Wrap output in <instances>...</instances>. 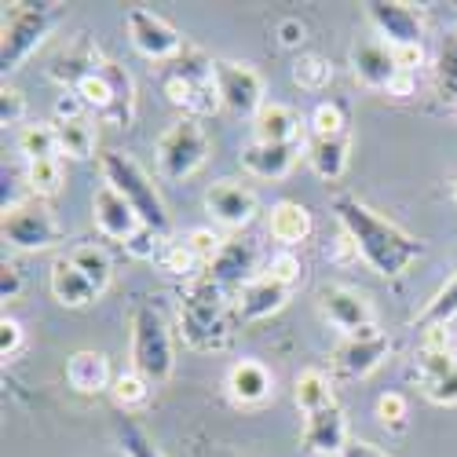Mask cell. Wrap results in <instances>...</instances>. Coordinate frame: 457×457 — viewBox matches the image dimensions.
I'll use <instances>...</instances> for the list:
<instances>
[{"mask_svg":"<svg viewBox=\"0 0 457 457\" xmlns=\"http://www.w3.org/2000/svg\"><path fill=\"white\" fill-rule=\"evenodd\" d=\"M333 212H337L340 227H345L352 249L370 263V271H377L380 278L406 275L410 263L421 260V253H425L421 238H413V235L403 231L399 223L377 216L355 195H337L333 198Z\"/></svg>","mask_w":457,"mask_h":457,"instance_id":"6da1fadb","label":"cell"},{"mask_svg":"<svg viewBox=\"0 0 457 457\" xmlns=\"http://www.w3.org/2000/svg\"><path fill=\"white\" fill-rule=\"evenodd\" d=\"M165 96L172 106L183 110V118H209V113H216L223 106L216 92V59L187 45L165 70Z\"/></svg>","mask_w":457,"mask_h":457,"instance_id":"7a4b0ae2","label":"cell"},{"mask_svg":"<svg viewBox=\"0 0 457 457\" xmlns=\"http://www.w3.org/2000/svg\"><path fill=\"white\" fill-rule=\"evenodd\" d=\"M179 337L195 352H220L227 345V293L205 275L190 282L179 300Z\"/></svg>","mask_w":457,"mask_h":457,"instance_id":"3957f363","label":"cell"},{"mask_svg":"<svg viewBox=\"0 0 457 457\" xmlns=\"http://www.w3.org/2000/svg\"><path fill=\"white\" fill-rule=\"evenodd\" d=\"M4 33H0V70H19L62 19V4H4Z\"/></svg>","mask_w":457,"mask_h":457,"instance_id":"277c9868","label":"cell"},{"mask_svg":"<svg viewBox=\"0 0 457 457\" xmlns=\"http://www.w3.org/2000/svg\"><path fill=\"white\" fill-rule=\"evenodd\" d=\"M103 176H106V183L136 209V216L143 220L146 231L169 238L172 220H169V212H165V202H162V195L154 190V183H150V176H146L129 154H121V150H106V154H103Z\"/></svg>","mask_w":457,"mask_h":457,"instance_id":"5b68a950","label":"cell"},{"mask_svg":"<svg viewBox=\"0 0 457 457\" xmlns=\"http://www.w3.org/2000/svg\"><path fill=\"white\" fill-rule=\"evenodd\" d=\"M172 333L154 303H136L132 312V370L150 385H165L172 377Z\"/></svg>","mask_w":457,"mask_h":457,"instance_id":"8992f818","label":"cell"},{"mask_svg":"<svg viewBox=\"0 0 457 457\" xmlns=\"http://www.w3.org/2000/svg\"><path fill=\"white\" fill-rule=\"evenodd\" d=\"M78 99L85 103V110L92 113L96 121H106V125H125L132 121L136 113V88H132V78L129 70L103 59V66L92 73L88 81H81L78 88Z\"/></svg>","mask_w":457,"mask_h":457,"instance_id":"52a82bcc","label":"cell"},{"mask_svg":"<svg viewBox=\"0 0 457 457\" xmlns=\"http://www.w3.org/2000/svg\"><path fill=\"white\" fill-rule=\"evenodd\" d=\"M417 385L436 406H457V355L450 352L446 326H428L417 348Z\"/></svg>","mask_w":457,"mask_h":457,"instance_id":"ba28073f","label":"cell"},{"mask_svg":"<svg viewBox=\"0 0 457 457\" xmlns=\"http://www.w3.org/2000/svg\"><path fill=\"white\" fill-rule=\"evenodd\" d=\"M4 242L12 249H22V253H41V249H52L59 238H62V227L59 220L52 216L48 202L41 198H22V202H12L4 209Z\"/></svg>","mask_w":457,"mask_h":457,"instance_id":"9c48e42d","label":"cell"},{"mask_svg":"<svg viewBox=\"0 0 457 457\" xmlns=\"http://www.w3.org/2000/svg\"><path fill=\"white\" fill-rule=\"evenodd\" d=\"M205 158H209V136L198 125V118H179L158 139V169L165 179L195 176L205 165Z\"/></svg>","mask_w":457,"mask_h":457,"instance_id":"30bf717a","label":"cell"},{"mask_svg":"<svg viewBox=\"0 0 457 457\" xmlns=\"http://www.w3.org/2000/svg\"><path fill=\"white\" fill-rule=\"evenodd\" d=\"M319 312L333 329H340L345 337H373V333H380L370 300L352 286H322L319 289Z\"/></svg>","mask_w":457,"mask_h":457,"instance_id":"8fae6325","label":"cell"},{"mask_svg":"<svg viewBox=\"0 0 457 457\" xmlns=\"http://www.w3.org/2000/svg\"><path fill=\"white\" fill-rule=\"evenodd\" d=\"M216 92L220 103L238 113V118H256L263 99V78L249 62H231V59H216Z\"/></svg>","mask_w":457,"mask_h":457,"instance_id":"7c38bea8","label":"cell"},{"mask_svg":"<svg viewBox=\"0 0 457 457\" xmlns=\"http://www.w3.org/2000/svg\"><path fill=\"white\" fill-rule=\"evenodd\" d=\"M129 41L139 55L154 59V62H172L187 48L179 29L150 8H132L129 12Z\"/></svg>","mask_w":457,"mask_h":457,"instance_id":"4fadbf2b","label":"cell"},{"mask_svg":"<svg viewBox=\"0 0 457 457\" xmlns=\"http://www.w3.org/2000/svg\"><path fill=\"white\" fill-rule=\"evenodd\" d=\"M366 19L370 26L385 37V45L392 52H410V48H421V37H425V22L410 4H395V0H370L366 4Z\"/></svg>","mask_w":457,"mask_h":457,"instance_id":"5bb4252c","label":"cell"},{"mask_svg":"<svg viewBox=\"0 0 457 457\" xmlns=\"http://www.w3.org/2000/svg\"><path fill=\"white\" fill-rule=\"evenodd\" d=\"M256 256H260V245L253 238H227L220 245V253L205 263V278L216 282L223 293L227 289H242L245 282H253Z\"/></svg>","mask_w":457,"mask_h":457,"instance_id":"9a60e30c","label":"cell"},{"mask_svg":"<svg viewBox=\"0 0 457 457\" xmlns=\"http://www.w3.org/2000/svg\"><path fill=\"white\" fill-rule=\"evenodd\" d=\"M92 220H96V231L103 238L121 242V245H129L143 231V220L136 216V209L110 183H103L96 195H92Z\"/></svg>","mask_w":457,"mask_h":457,"instance_id":"2e32d148","label":"cell"},{"mask_svg":"<svg viewBox=\"0 0 457 457\" xmlns=\"http://www.w3.org/2000/svg\"><path fill=\"white\" fill-rule=\"evenodd\" d=\"M392 352V340L385 333H373V337H345V345L333 352V370L348 380H362L370 377L380 362L388 359Z\"/></svg>","mask_w":457,"mask_h":457,"instance_id":"e0dca14e","label":"cell"},{"mask_svg":"<svg viewBox=\"0 0 457 457\" xmlns=\"http://www.w3.org/2000/svg\"><path fill=\"white\" fill-rule=\"evenodd\" d=\"M348 421H345V410L337 403L315 413H303V446L319 457H340L348 446Z\"/></svg>","mask_w":457,"mask_h":457,"instance_id":"ac0fdd59","label":"cell"},{"mask_svg":"<svg viewBox=\"0 0 457 457\" xmlns=\"http://www.w3.org/2000/svg\"><path fill=\"white\" fill-rule=\"evenodd\" d=\"M205 209L212 212L216 223L223 227H245L256 216V195L245 183L235 179H220L205 190Z\"/></svg>","mask_w":457,"mask_h":457,"instance_id":"d6986e66","label":"cell"},{"mask_svg":"<svg viewBox=\"0 0 457 457\" xmlns=\"http://www.w3.org/2000/svg\"><path fill=\"white\" fill-rule=\"evenodd\" d=\"M223 388L231 395V403H238V406H263L275 395V377L256 359H238L231 370H227Z\"/></svg>","mask_w":457,"mask_h":457,"instance_id":"ffe728a7","label":"cell"},{"mask_svg":"<svg viewBox=\"0 0 457 457\" xmlns=\"http://www.w3.org/2000/svg\"><path fill=\"white\" fill-rule=\"evenodd\" d=\"M352 70L355 78L366 85V88H377V92H392V85L399 81V59L395 52L385 45V41H366L352 52Z\"/></svg>","mask_w":457,"mask_h":457,"instance_id":"44dd1931","label":"cell"},{"mask_svg":"<svg viewBox=\"0 0 457 457\" xmlns=\"http://www.w3.org/2000/svg\"><path fill=\"white\" fill-rule=\"evenodd\" d=\"M286 300H289V286L268 278V275H260L253 282H245L238 289V303H235V315L242 322H260V319H271L286 308Z\"/></svg>","mask_w":457,"mask_h":457,"instance_id":"7402d4cb","label":"cell"},{"mask_svg":"<svg viewBox=\"0 0 457 457\" xmlns=\"http://www.w3.org/2000/svg\"><path fill=\"white\" fill-rule=\"evenodd\" d=\"M99 66H103L99 48L81 37V41H73L70 48H62V52L52 59V66H48V78H52V81H59V85H62V92H66V88L73 92V88H78L81 81H88Z\"/></svg>","mask_w":457,"mask_h":457,"instance_id":"603a6c76","label":"cell"},{"mask_svg":"<svg viewBox=\"0 0 457 457\" xmlns=\"http://www.w3.org/2000/svg\"><path fill=\"white\" fill-rule=\"evenodd\" d=\"M300 158V143H249L242 150V169L260 179H282Z\"/></svg>","mask_w":457,"mask_h":457,"instance_id":"cb8c5ba5","label":"cell"},{"mask_svg":"<svg viewBox=\"0 0 457 457\" xmlns=\"http://www.w3.org/2000/svg\"><path fill=\"white\" fill-rule=\"evenodd\" d=\"M66 380L73 392L81 395H99L113 388V370L103 352H73L66 362Z\"/></svg>","mask_w":457,"mask_h":457,"instance_id":"d4e9b609","label":"cell"},{"mask_svg":"<svg viewBox=\"0 0 457 457\" xmlns=\"http://www.w3.org/2000/svg\"><path fill=\"white\" fill-rule=\"evenodd\" d=\"M48 289H52V296L62 303V308H88V303L99 296V289H96L78 268H73L70 256H59V260L52 263Z\"/></svg>","mask_w":457,"mask_h":457,"instance_id":"484cf974","label":"cell"},{"mask_svg":"<svg viewBox=\"0 0 457 457\" xmlns=\"http://www.w3.org/2000/svg\"><path fill=\"white\" fill-rule=\"evenodd\" d=\"M256 143H300V113L286 103H263L253 118Z\"/></svg>","mask_w":457,"mask_h":457,"instance_id":"4316f807","label":"cell"},{"mask_svg":"<svg viewBox=\"0 0 457 457\" xmlns=\"http://www.w3.org/2000/svg\"><path fill=\"white\" fill-rule=\"evenodd\" d=\"M268 231L282 249H293L312 235V212L300 202H278L268 216Z\"/></svg>","mask_w":457,"mask_h":457,"instance_id":"83f0119b","label":"cell"},{"mask_svg":"<svg viewBox=\"0 0 457 457\" xmlns=\"http://www.w3.org/2000/svg\"><path fill=\"white\" fill-rule=\"evenodd\" d=\"M55 136H59L62 158L88 162L96 154V118L92 113H81V118H70V121H55Z\"/></svg>","mask_w":457,"mask_h":457,"instance_id":"f1b7e54d","label":"cell"},{"mask_svg":"<svg viewBox=\"0 0 457 457\" xmlns=\"http://www.w3.org/2000/svg\"><path fill=\"white\" fill-rule=\"evenodd\" d=\"M308 162L319 179L337 183L348 169V136L345 139H312L308 143Z\"/></svg>","mask_w":457,"mask_h":457,"instance_id":"f546056e","label":"cell"},{"mask_svg":"<svg viewBox=\"0 0 457 457\" xmlns=\"http://www.w3.org/2000/svg\"><path fill=\"white\" fill-rule=\"evenodd\" d=\"M348 106L340 99H322L315 103V110L308 113V129L312 139H345L348 136Z\"/></svg>","mask_w":457,"mask_h":457,"instance_id":"4dcf8cb0","label":"cell"},{"mask_svg":"<svg viewBox=\"0 0 457 457\" xmlns=\"http://www.w3.org/2000/svg\"><path fill=\"white\" fill-rule=\"evenodd\" d=\"M296 406L303 410V413H315V410H326V406H333L337 399H333V380L319 370V366H312V370H303L300 377H296Z\"/></svg>","mask_w":457,"mask_h":457,"instance_id":"1f68e13d","label":"cell"},{"mask_svg":"<svg viewBox=\"0 0 457 457\" xmlns=\"http://www.w3.org/2000/svg\"><path fill=\"white\" fill-rule=\"evenodd\" d=\"M432 73H436V92H439V99L457 110V33H446L443 41H439Z\"/></svg>","mask_w":457,"mask_h":457,"instance_id":"d6a6232c","label":"cell"},{"mask_svg":"<svg viewBox=\"0 0 457 457\" xmlns=\"http://www.w3.org/2000/svg\"><path fill=\"white\" fill-rule=\"evenodd\" d=\"M66 256H70L73 268H78L99 293H106V286L113 278V263H110V256H106L103 245H78V249H70Z\"/></svg>","mask_w":457,"mask_h":457,"instance_id":"836d02e7","label":"cell"},{"mask_svg":"<svg viewBox=\"0 0 457 457\" xmlns=\"http://www.w3.org/2000/svg\"><path fill=\"white\" fill-rule=\"evenodd\" d=\"M19 154L29 165L33 162H48V158H62L59 154L55 125H22V132H19Z\"/></svg>","mask_w":457,"mask_h":457,"instance_id":"e575fe53","label":"cell"},{"mask_svg":"<svg viewBox=\"0 0 457 457\" xmlns=\"http://www.w3.org/2000/svg\"><path fill=\"white\" fill-rule=\"evenodd\" d=\"M293 81H296L303 92H322V88L333 81V66H329V59H322L319 52H300L296 62H293Z\"/></svg>","mask_w":457,"mask_h":457,"instance_id":"d590c367","label":"cell"},{"mask_svg":"<svg viewBox=\"0 0 457 457\" xmlns=\"http://www.w3.org/2000/svg\"><path fill=\"white\" fill-rule=\"evenodd\" d=\"M150 388H154V385H150L146 377H139V373L132 370V373H118V377H113L110 395H113V403H118V406L129 413V410H139V406L150 399Z\"/></svg>","mask_w":457,"mask_h":457,"instance_id":"8d00e7d4","label":"cell"},{"mask_svg":"<svg viewBox=\"0 0 457 457\" xmlns=\"http://www.w3.org/2000/svg\"><path fill=\"white\" fill-rule=\"evenodd\" d=\"M118 439H121L125 457H165V453L154 446V439L143 432V425L136 421V417H129V413L118 417Z\"/></svg>","mask_w":457,"mask_h":457,"instance_id":"74e56055","label":"cell"},{"mask_svg":"<svg viewBox=\"0 0 457 457\" xmlns=\"http://www.w3.org/2000/svg\"><path fill=\"white\" fill-rule=\"evenodd\" d=\"M29 190H33V198H41V202L59 195V190H62V158L33 162L29 165Z\"/></svg>","mask_w":457,"mask_h":457,"instance_id":"f35d334b","label":"cell"},{"mask_svg":"<svg viewBox=\"0 0 457 457\" xmlns=\"http://www.w3.org/2000/svg\"><path fill=\"white\" fill-rule=\"evenodd\" d=\"M450 319H457V275L432 296V303L421 312V329H428V326H446Z\"/></svg>","mask_w":457,"mask_h":457,"instance_id":"ab89813d","label":"cell"},{"mask_svg":"<svg viewBox=\"0 0 457 457\" xmlns=\"http://www.w3.org/2000/svg\"><path fill=\"white\" fill-rule=\"evenodd\" d=\"M158 263H162V271H169V275H176V278H183V275H190L198 268V256L190 253V245L187 242H165L162 245V253H158Z\"/></svg>","mask_w":457,"mask_h":457,"instance_id":"60d3db41","label":"cell"},{"mask_svg":"<svg viewBox=\"0 0 457 457\" xmlns=\"http://www.w3.org/2000/svg\"><path fill=\"white\" fill-rule=\"evenodd\" d=\"M377 417L380 425L392 428V432H403L406 428V417H410V399L403 392H385L377 399Z\"/></svg>","mask_w":457,"mask_h":457,"instance_id":"b9f144b4","label":"cell"},{"mask_svg":"<svg viewBox=\"0 0 457 457\" xmlns=\"http://www.w3.org/2000/svg\"><path fill=\"white\" fill-rule=\"evenodd\" d=\"M268 278H275V282H282V286H293V282L300 278V256H296L293 249L275 253L271 263H268Z\"/></svg>","mask_w":457,"mask_h":457,"instance_id":"7bdbcfd3","label":"cell"},{"mask_svg":"<svg viewBox=\"0 0 457 457\" xmlns=\"http://www.w3.org/2000/svg\"><path fill=\"white\" fill-rule=\"evenodd\" d=\"M22 113H26V99H22V92L12 88V85H4V88H0V125H4V129L22 125Z\"/></svg>","mask_w":457,"mask_h":457,"instance_id":"ee69618b","label":"cell"},{"mask_svg":"<svg viewBox=\"0 0 457 457\" xmlns=\"http://www.w3.org/2000/svg\"><path fill=\"white\" fill-rule=\"evenodd\" d=\"M183 242L190 245V253H195L202 263H209V260L220 253V245H223V242H220V235H216V231H209V227H195V231H190Z\"/></svg>","mask_w":457,"mask_h":457,"instance_id":"f6af8a7d","label":"cell"},{"mask_svg":"<svg viewBox=\"0 0 457 457\" xmlns=\"http://www.w3.org/2000/svg\"><path fill=\"white\" fill-rule=\"evenodd\" d=\"M22 340H26V333H22V326H19L12 315L0 319V355L15 359V355L22 352Z\"/></svg>","mask_w":457,"mask_h":457,"instance_id":"bcb514c9","label":"cell"},{"mask_svg":"<svg viewBox=\"0 0 457 457\" xmlns=\"http://www.w3.org/2000/svg\"><path fill=\"white\" fill-rule=\"evenodd\" d=\"M275 33H278V45L293 52V48H300V45H303V37H308V26H303L300 19H278Z\"/></svg>","mask_w":457,"mask_h":457,"instance_id":"7dc6e473","label":"cell"},{"mask_svg":"<svg viewBox=\"0 0 457 457\" xmlns=\"http://www.w3.org/2000/svg\"><path fill=\"white\" fill-rule=\"evenodd\" d=\"M19 293H22V271L15 268L12 260H4V263H0V296L15 300Z\"/></svg>","mask_w":457,"mask_h":457,"instance_id":"c3c4849f","label":"cell"},{"mask_svg":"<svg viewBox=\"0 0 457 457\" xmlns=\"http://www.w3.org/2000/svg\"><path fill=\"white\" fill-rule=\"evenodd\" d=\"M340 457H388V453H385V450H377V446L366 443V439H352Z\"/></svg>","mask_w":457,"mask_h":457,"instance_id":"681fc988","label":"cell"},{"mask_svg":"<svg viewBox=\"0 0 457 457\" xmlns=\"http://www.w3.org/2000/svg\"><path fill=\"white\" fill-rule=\"evenodd\" d=\"M453 195H457V183H453Z\"/></svg>","mask_w":457,"mask_h":457,"instance_id":"f907efd6","label":"cell"},{"mask_svg":"<svg viewBox=\"0 0 457 457\" xmlns=\"http://www.w3.org/2000/svg\"><path fill=\"white\" fill-rule=\"evenodd\" d=\"M453 12H457V4H453Z\"/></svg>","mask_w":457,"mask_h":457,"instance_id":"816d5d0a","label":"cell"}]
</instances>
